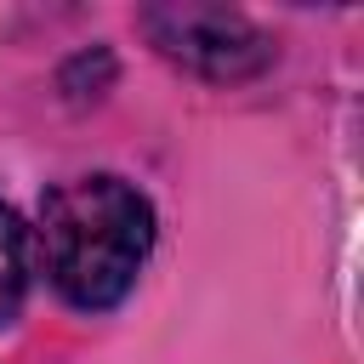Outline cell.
<instances>
[{
    "instance_id": "obj_3",
    "label": "cell",
    "mask_w": 364,
    "mask_h": 364,
    "mask_svg": "<svg viewBox=\"0 0 364 364\" xmlns=\"http://www.w3.org/2000/svg\"><path fill=\"white\" fill-rule=\"evenodd\" d=\"M28 284H34V228L23 222L17 205L0 199V330L17 324Z\"/></svg>"
},
{
    "instance_id": "obj_2",
    "label": "cell",
    "mask_w": 364,
    "mask_h": 364,
    "mask_svg": "<svg viewBox=\"0 0 364 364\" xmlns=\"http://www.w3.org/2000/svg\"><path fill=\"white\" fill-rule=\"evenodd\" d=\"M136 28L165 63H176L182 74L210 80V85H245V80L267 74L279 57L273 34L239 6L165 0V6H142Z\"/></svg>"
},
{
    "instance_id": "obj_1",
    "label": "cell",
    "mask_w": 364,
    "mask_h": 364,
    "mask_svg": "<svg viewBox=\"0 0 364 364\" xmlns=\"http://www.w3.org/2000/svg\"><path fill=\"white\" fill-rule=\"evenodd\" d=\"M159 239L154 199L119 171H85L46 193L40 205V256L51 290L74 313H114Z\"/></svg>"
}]
</instances>
